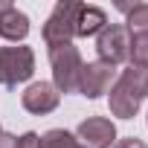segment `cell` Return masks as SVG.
Wrapping results in <instances>:
<instances>
[{
  "mask_svg": "<svg viewBox=\"0 0 148 148\" xmlns=\"http://www.w3.org/2000/svg\"><path fill=\"white\" fill-rule=\"evenodd\" d=\"M76 139L82 142V148H113V142H116V125L108 116H87L79 125Z\"/></svg>",
  "mask_w": 148,
  "mask_h": 148,
  "instance_id": "obj_6",
  "label": "cell"
},
{
  "mask_svg": "<svg viewBox=\"0 0 148 148\" xmlns=\"http://www.w3.org/2000/svg\"><path fill=\"white\" fill-rule=\"evenodd\" d=\"M35 73V52L32 47H0V84L3 87H18L32 79Z\"/></svg>",
  "mask_w": 148,
  "mask_h": 148,
  "instance_id": "obj_3",
  "label": "cell"
},
{
  "mask_svg": "<svg viewBox=\"0 0 148 148\" xmlns=\"http://www.w3.org/2000/svg\"><path fill=\"white\" fill-rule=\"evenodd\" d=\"M0 148H18V136H12V134H0Z\"/></svg>",
  "mask_w": 148,
  "mask_h": 148,
  "instance_id": "obj_17",
  "label": "cell"
},
{
  "mask_svg": "<svg viewBox=\"0 0 148 148\" xmlns=\"http://www.w3.org/2000/svg\"><path fill=\"white\" fill-rule=\"evenodd\" d=\"M131 64L148 67V32L145 35H131Z\"/></svg>",
  "mask_w": 148,
  "mask_h": 148,
  "instance_id": "obj_14",
  "label": "cell"
},
{
  "mask_svg": "<svg viewBox=\"0 0 148 148\" xmlns=\"http://www.w3.org/2000/svg\"><path fill=\"white\" fill-rule=\"evenodd\" d=\"M116 82V67L105 64V61H87L82 67V76H79V93L84 99H99L105 93H110Z\"/></svg>",
  "mask_w": 148,
  "mask_h": 148,
  "instance_id": "obj_5",
  "label": "cell"
},
{
  "mask_svg": "<svg viewBox=\"0 0 148 148\" xmlns=\"http://www.w3.org/2000/svg\"><path fill=\"white\" fill-rule=\"evenodd\" d=\"M61 102V93L52 87V82H32L23 93H21V105L23 110L35 113V116H47L58 108Z\"/></svg>",
  "mask_w": 148,
  "mask_h": 148,
  "instance_id": "obj_7",
  "label": "cell"
},
{
  "mask_svg": "<svg viewBox=\"0 0 148 148\" xmlns=\"http://www.w3.org/2000/svg\"><path fill=\"white\" fill-rule=\"evenodd\" d=\"M79 12H82V3L79 0H58L55 9L49 12L47 23H44V44L52 49V47H61V44H73L76 38V23H79Z\"/></svg>",
  "mask_w": 148,
  "mask_h": 148,
  "instance_id": "obj_2",
  "label": "cell"
},
{
  "mask_svg": "<svg viewBox=\"0 0 148 148\" xmlns=\"http://www.w3.org/2000/svg\"><path fill=\"white\" fill-rule=\"evenodd\" d=\"M96 52L99 61L105 64H122L131 58V35L122 23H108L99 35H96Z\"/></svg>",
  "mask_w": 148,
  "mask_h": 148,
  "instance_id": "obj_4",
  "label": "cell"
},
{
  "mask_svg": "<svg viewBox=\"0 0 148 148\" xmlns=\"http://www.w3.org/2000/svg\"><path fill=\"white\" fill-rule=\"evenodd\" d=\"M18 148H44V145H41V136L35 131H26L23 136H18Z\"/></svg>",
  "mask_w": 148,
  "mask_h": 148,
  "instance_id": "obj_15",
  "label": "cell"
},
{
  "mask_svg": "<svg viewBox=\"0 0 148 148\" xmlns=\"http://www.w3.org/2000/svg\"><path fill=\"white\" fill-rule=\"evenodd\" d=\"M113 148H148V145L142 139H136V136H125V139H116Z\"/></svg>",
  "mask_w": 148,
  "mask_h": 148,
  "instance_id": "obj_16",
  "label": "cell"
},
{
  "mask_svg": "<svg viewBox=\"0 0 148 148\" xmlns=\"http://www.w3.org/2000/svg\"><path fill=\"white\" fill-rule=\"evenodd\" d=\"M119 12H125V29H128V35H145L148 32V3L119 6Z\"/></svg>",
  "mask_w": 148,
  "mask_h": 148,
  "instance_id": "obj_12",
  "label": "cell"
},
{
  "mask_svg": "<svg viewBox=\"0 0 148 148\" xmlns=\"http://www.w3.org/2000/svg\"><path fill=\"white\" fill-rule=\"evenodd\" d=\"M29 35V18L26 12H21L18 6H6L3 15H0V38H6L12 44H21L23 38Z\"/></svg>",
  "mask_w": 148,
  "mask_h": 148,
  "instance_id": "obj_8",
  "label": "cell"
},
{
  "mask_svg": "<svg viewBox=\"0 0 148 148\" xmlns=\"http://www.w3.org/2000/svg\"><path fill=\"white\" fill-rule=\"evenodd\" d=\"M105 26H108V12L102 6H84L82 3L79 23H76V35L79 38H90V35H99Z\"/></svg>",
  "mask_w": 148,
  "mask_h": 148,
  "instance_id": "obj_10",
  "label": "cell"
},
{
  "mask_svg": "<svg viewBox=\"0 0 148 148\" xmlns=\"http://www.w3.org/2000/svg\"><path fill=\"white\" fill-rule=\"evenodd\" d=\"M116 84H119L125 93H131L136 102L148 99V67H136V64H128V70H122V73H119Z\"/></svg>",
  "mask_w": 148,
  "mask_h": 148,
  "instance_id": "obj_9",
  "label": "cell"
},
{
  "mask_svg": "<svg viewBox=\"0 0 148 148\" xmlns=\"http://www.w3.org/2000/svg\"><path fill=\"white\" fill-rule=\"evenodd\" d=\"M41 145H44V148H82V142L73 136L70 131H64V128L47 131V134L41 136Z\"/></svg>",
  "mask_w": 148,
  "mask_h": 148,
  "instance_id": "obj_13",
  "label": "cell"
},
{
  "mask_svg": "<svg viewBox=\"0 0 148 148\" xmlns=\"http://www.w3.org/2000/svg\"><path fill=\"white\" fill-rule=\"evenodd\" d=\"M52 64V87L58 93H79V76H82V52L76 44H61L49 49Z\"/></svg>",
  "mask_w": 148,
  "mask_h": 148,
  "instance_id": "obj_1",
  "label": "cell"
},
{
  "mask_svg": "<svg viewBox=\"0 0 148 148\" xmlns=\"http://www.w3.org/2000/svg\"><path fill=\"white\" fill-rule=\"evenodd\" d=\"M108 102H110V113L119 116V119H134V116L139 113V105H142V102H136L131 93H125L116 82H113V87H110V93H108Z\"/></svg>",
  "mask_w": 148,
  "mask_h": 148,
  "instance_id": "obj_11",
  "label": "cell"
},
{
  "mask_svg": "<svg viewBox=\"0 0 148 148\" xmlns=\"http://www.w3.org/2000/svg\"><path fill=\"white\" fill-rule=\"evenodd\" d=\"M9 6V0H0V15H3V9Z\"/></svg>",
  "mask_w": 148,
  "mask_h": 148,
  "instance_id": "obj_18",
  "label": "cell"
},
{
  "mask_svg": "<svg viewBox=\"0 0 148 148\" xmlns=\"http://www.w3.org/2000/svg\"><path fill=\"white\" fill-rule=\"evenodd\" d=\"M0 134H3V128H0Z\"/></svg>",
  "mask_w": 148,
  "mask_h": 148,
  "instance_id": "obj_19",
  "label": "cell"
}]
</instances>
